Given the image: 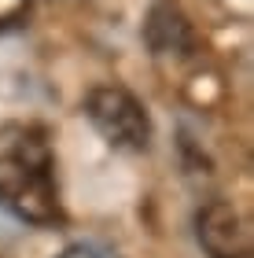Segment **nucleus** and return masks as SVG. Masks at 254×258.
<instances>
[{
    "instance_id": "nucleus-3",
    "label": "nucleus",
    "mask_w": 254,
    "mask_h": 258,
    "mask_svg": "<svg viewBox=\"0 0 254 258\" xmlns=\"http://www.w3.org/2000/svg\"><path fill=\"white\" fill-rule=\"evenodd\" d=\"M199 243L206 247L210 258H247L250 254L247 229L228 203H210L199 214Z\"/></svg>"
},
{
    "instance_id": "nucleus-6",
    "label": "nucleus",
    "mask_w": 254,
    "mask_h": 258,
    "mask_svg": "<svg viewBox=\"0 0 254 258\" xmlns=\"http://www.w3.org/2000/svg\"><path fill=\"white\" fill-rule=\"evenodd\" d=\"M59 258H103L96 247H85V243H74V247H66Z\"/></svg>"
},
{
    "instance_id": "nucleus-4",
    "label": "nucleus",
    "mask_w": 254,
    "mask_h": 258,
    "mask_svg": "<svg viewBox=\"0 0 254 258\" xmlns=\"http://www.w3.org/2000/svg\"><path fill=\"white\" fill-rule=\"evenodd\" d=\"M147 41L155 52H181V48H192V30L181 19V11H173L170 4H158L147 19Z\"/></svg>"
},
{
    "instance_id": "nucleus-2",
    "label": "nucleus",
    "mask_w": 254,
    "mask_h": 258,
    "mask_svg": "<svg viewBox=\"0 0 254 258\" xmlns=\"http://www.w3.org/2000/svg\"><path fill=\"white\" fill-rule=\"evenodd\" d=\"M85 114H89V122L96 125V133L107 140V144L129 148V151L147 148L151 122H147L140 100H136L129 89H122V85H96L85 96Z\"/></svg>"
},
{
    "instance_id": "nucleus-1",
    "label": "nucleus",
    "mask_w": 254,
    "mask_h": 258,
    "mask_svg": "<svg viewBox=\"0 0 254 258\" xmlns=\"http://www.w3.org/2000/svg\"><path fill=\"white\" fill-rule=\"evenodd\" d=\"M0 207L26 225H59L63 221L55 162L41 129H22L0 151Z\"/></svg>"
},
{
    "instance_id": "nucleus-5",
    "label": "nucleus",
    "mask_w": 254,
    "mask_h": 258,
    "mask_svg": "<svg viewBox=\"0 0 254 258\" xmlns=\"http://www.w3.org/2000/svg\"><path fill=\"white\" fill-rule=\"evenodd\" d=\"M30 11H33V0H0V33L19 30L30 19Z\"/></svg>"
}]
</instances>
